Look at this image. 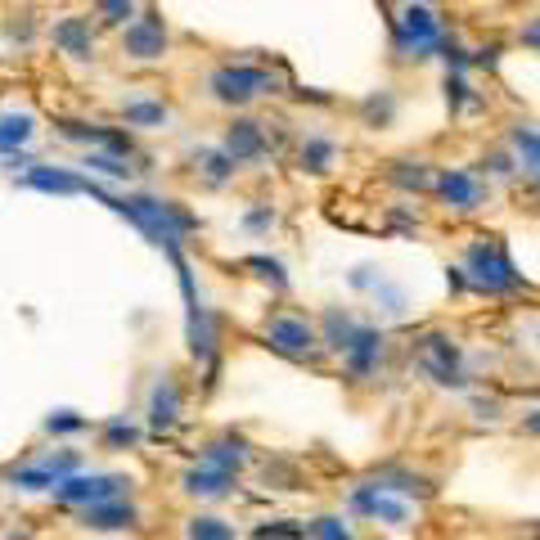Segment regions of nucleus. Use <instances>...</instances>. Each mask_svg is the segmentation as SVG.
<instances>
[{
  "label": "nucleus",
  "mask_w": 540,
  "mask_h": 540,
  "mask_svg": "<svg viewBox=\"0 0 540 540\" xmlns=\"http://www.w3.org/2000/svg\"><path fill=\"white\" fill-rule=\"evenodd\" d=\"M387 32H392V63H428L446 41V9L441 0H396L387 9Z\"/></svg>",
  "instance_id": "f257e3e1"
},
{
  "label": "nucleus",
  "mask_w": 540,
  "mask_h": 540,
  "mask_svg": "<svg viewBox=\"0 0 540 540\" xmlns=\"http://www.w3.org/2000/svg\"><path fill=\"white\" fill-rule=\"evenodd\" d=\"M459 270H464V279H468V293H482V297L527 293V275L513 266L500 234H477V239H468L464 252H459Z\"/></svg>",
  "instance_id": "f03ea898"
},
{
  "label": "nucleus",
  "mask_w": 540,
  "mask_h": 540,
  "mask_svg": "<svg viewBox=\"0 0 540 540\" xmlns=\"http://www.w3.org/2000/svg\"><path fill=\"white\" fill-rule=\"evenodd\" d=\"M90 198H99V203H108L113 212H122L126 221H135L149 239L167 243V248H176L180 239H185L189 230H194V221H189V212H180L176 203H167V198H153V194H131V198H113L108 189L90 185Z\"/></svg>",
  "instance_id": "7ed1b4c3"
},
{
  "label": "nucleus",
  "mask_w": 540,
  "mask_h": 540,
  "mask_svg": "<svg viewBox=\"0 0 540 540\" xmlns=\"http://www.w3.org/2000/svg\"><path fill=\"white\" fill-rule=\"evenodd\" d=\"M288 86L284 68H266V63H225L207 77V90H212L221 104H248L257 95H279Z\"/></svg>",
  "instance_id": "20e7f679"
},
{
  "label": "nucleus",
  "mask_w": 540,
  "mask_h": 540,
  "mask_svg": "<svg viewBox=\"0 0 540 540\" xmlns=\"http://www.w3.org/2000/svg\"><path fill=\"white\" fill-rule=\"evenodd\" d=\"M414 360H419V369L432 378V383H441V387H468L464 351H459V342L450 338V333H441V329L419 333V338H414Z\"/></svg>",
  "instance_id": "39448f33"
},
{
  "label": "nucleus",
  "mask_w": 540,
  "mask_h": 540,
  "mask_svg": "<svg viewBox=\"0 0 540 540\" xmlns=\"http://www.w3.org/2000/svg\"><path fill=\"white\" fill-rule=\"evenodd\" d=\"M261 338L270 342V347L279 351V356H288V360H315L320 356V329H315L306 315H297V311H275L266 324H261Z\"/></svg>",
  "instance_id": "423d86ee"
},
{
  "label": "nucleus",
  "mask_w": 540,
  "mask_h": 540,
  "mask_svg": "<svg viewBox=\"0 0 540 540\" xmlns=\"http://www.w3.org/2000/svg\"><path fill=\"white\" fill-rule=\"evenodd\" d=\"M432 198H437L446 212L468 216V212H477V207H486L491 180H482V171H473V167H441L437 180H432Z\"/></svg>",
  "instance_id": "0eeeda50"
},
{
  "label": "nucleus",
  "mask_w": 540,
  "mask_h": 540,
  "mask_svg": "<svg viewBox=\"0 0 540 540\" xmlns=\"http://www.w3.org/2000/svg\"><path fill=\"white\" fill-rule=\"evenodd\" d=\"M383 351H387L383 329H369V324H360V329L351 333L347 347L338 351V356H342V374H347L351 383H365V378H374L378 365H383Z\"/></svg>",
  "instance_id": "6e6552de"
},
{
  "label": "nucleus",
  "mask_w": 540,
  "mask_h": 540,
  "mask_svg": "<svg viewBox=\"0 0 540 540\" xmlns=\"http://www.w3.org/2000/svg\"><path fill=\"white\" fill-rule=\"evenodd\" d=\"M122 486H131V482H126V477H113V473H95V477L72 473L54 486V500L59 504H104V500H117Z\"/></svg>",
  "instance_id": "1a4fd4ad"
},
{
  "label": "nucleus",
  "mask_w": 540,
  "mask_h": 540,
  "mask_svg": "<svg viewBox=\"0 0 540 540\" xmlns=\"http://www.w3.org/2000/svg\"><path fill=\"white\" fill-rule=\"evenodd\" d=\"M504 144L513 149V158H518V167H522V185L540 189V126L518 117V122L504 126Z\"/></svg>",
  "instance_id": "9d476101"
},
{
  "label": "nucleus",
  "mask_w": 540,
  "mask_h": 540,
  "mask_svg": "<svg viewBox=\"0 0 540 540\" xmlns=\"http://www.w3.org/2000/svg\"><path fill=\"white\" fill-rule=\"evenodd\" d=\"M122 50L131 54V59H158V54L167 50V27H162V18L158 14H140L135 23H126Z\"/></svg>",
  "instance_id": "9b49d317"
},
{
  "label": "nucleus",
  "mask_w": 540,
  "mask_h": 540,
  "mask_svg": "<svg viewBox=\"0 0 540 540\" xmlns=\"http://www.w3.org/2000/svg\"><path fill=\"white\" fill-rule=\"evenodd\" d=\"M23 185L45 189V194H86L90 180H81L77 171H63V167H50V162H36L32 171H23Z\"/></svg>",
  "instance_id": "f8f14e48"
},
{
  "label": "nucleus",
  "mask_w": 540,
  "mask_h": 540,
  "mask_svg": "<svg viewBox=\"0 0 540 540\" xmlns=\"http://www.w3.org/2000/svg\"><path fill=\"white\" fill-rule=\"evenodd\" d=\"M369 482L378 486V491H387V495H401V500H410V495H432V486H428V477H419V473H410V468H401V464H387V468H374V477Z\"/></svg>",
  "instance_id": "ddd939ff"
},
{
  "label": "nucleus",
  "mask_w": 540,
  "mask_h": 540,
  "mask_svg": "<svg viewBox=\"0 0 540 540\" xmlns=\"http://www.w3.org/2000/svg\"><path fill=\"white\" fill-rule=\"evenodd\" d=\"M81 527L90 531H122V527H135V509L117 495V500H104V504H86L81 513Z\"/></svg>",
  "instance_id": "4468645a"
},
{
  "label": "nucleus",
  "mask_w": 540,
  "mask_h": 540,
  "mask_svg": "<svg viewBox=\"0 0 540 540\" xmlns=\"http://www.w3.org/2000/svg\"><path fill=\"white\" fill-rule=\"evenodd\" d=\"M54 45L72 59H90L95 50V32H90V18H59L54 23Z\"/></svg>",
  "instance_id": "2eb2a0df"
},
{
  "label": "nucleus",
  "mask_w": 540,
  "mask_h": 540,
  "mask_svg": "<svg viewBox=\"0 0 540 540\" xmlns=\"http://www.w3.org/2000/svg\"><path fill=\"white\" fill-rule=\"evenodd\" d=\"M261 149H266V135H261V122H252V117L234 122V126H230V135H225V153H230L234 162H252V158H261Z\"/></svg>",
  "instance_id": "dca6fc26"
},
{
  "label": "nucleus",
  "mask_w": 540,
  "mask_h": 540,
  "mask_svg": "<svg viewBox=\"0 0 540 540\" xmlns=\"http://www.w3.org/2000/svg\"><path fill=\"white\" fill-rule=\"evenodd\" d=\"M333 162H338V144H333L329 135H306V140L297 144V167H302L306 176H324Z\"/></svg>",
  "instance_id": "f3484780"
},
{
  "label": "nucleus",
  "mask_w": 540,
  "mask_h": 540,
  "mask_svg": "<svg viewBox=\"0 0 540 540\" xmlns=\"http://www.w3.org/2000/svg\"><path fill=\"white\" fill-rule=\"evenodd\" d=\"M243 459H248V441L243 437H216V441H207L203 446V464L225 468V473H234Z\"/></svg>",
  "instance_id": "a211bd4d"
},
{
  "label": "nucleus",
  "mask_w": 540,
  "mask_h": 540,
  "mask_svg": "<svg viewBox=\"0 0 540 540\" xmlns=\"http://www.w3.org/2000/svg\"><path fill=\"white\" fill-rule=\"evenodd\" d=\"M230 486H234V473H225V468H212V464L189 468V473H185V491H189V495H225Z\"/></svg>",
  "instance_id": "6ab92c4d"
},
{
  "label": "nucleus",
  "mask_w": 540,
  "mask_h": 540,
  "mask_svg": "<svg viewBox=\"0 0 540 540\" xmlns=\"http://www.w3.org/2000/svg\"><path fill=\"white\" fill-rule=\"evenodd\" d=\"M176 410H180V392H176V383L171 378H162L158 387H153V401H149V423L153 428H171L176 423Z\"/></svg>",
  "instance_id": "aec40b11"
},
{
  "label": "nucleus",
  "mask_w": 540,
  "mask_h": 540,
  "mask_svg": "<svg viewBox=\"0 0 540 540\" xmlns=\"http://www.w3.org/2000/svg\"><path fill=\"white\" fill-rule=\"evenodd\" d=\"M482 176H486V180H500V185H513V180H522V167H518V158H513L509 144H500V149L486 153V158H482Z\"/></svg>",
  "instance_id": "412c9836"
},
{
  "label": "nucleus",
  "mask_w": 540,
  "mask_h": 540,
  "mask_svg": "<svg viewBox=\"0 0 540 540\" xmlns=\"http://www.w3.org/2000/svg\"><path fill=\"white\" fill-rule=\"evenodd\" d=\"M306 540H356V531L338 513H320V518L306 522Z\"/></svg>",
  "instance_id": "4be33fe9"
},
{
  "label": "nucleus",
  "mask_w": 540,
  "mask_h": 540,
  "mask_svg": "<svg viewBox=\"0 0 540 540\" xmlns=\"http://www.w3.org/2000/svg\"><path fill=\"white\" fill-rule=\"evenodd\" d=\"M126 126H162L167 122V104H158V99H131V104L122 108Z\"/></svg>",
  "instance_id": "5701e85b"
},
{
  "label": "nucleus",
  "mask_w": 540,
  "mask_h": 540,
  "mask_svg": "<svg viewBox=\"0 0 540 540\" xmlns=\"http://www.w3.org/2000/svg\"><path fill=\"white\" fill-rule=\"evenodd\" d=\"M509 45H518V50H527V54H540V14L518 18L509 32Z\"/></svg>",
  "instance_id": "b1692460"
},
{
  "label": "nucleus",
  "mask_w": 540,
  "mask_h": 540,
  "mask_svg": "<svg viewBox=\"0 0 540 540\" xmlns=\"http://www.w3.org/2000/svg\"><path fill=\"white\" fill-rule=\"evenodd\" d=\"M234 167H239V162L230 158V153H198V171H203L207 180H212V185H221V180H230L234 176Z\"/></svg>",
  "instance_id": "393cba45"
},
{
  "label": "nucleus",
  "mask_w": 540,
  "mask_h": 540,
  "mask_svg": "<svg viewBox=\"0 0 540 540\" xmlns=\"http://www.w3.org/2000/svg\"><path fill=\"white\" fill-rule=\"evenodd\" d=\"M27 135H32V117H27V113L0 117V149H18Z\"/></svg>",
  "instance_id": "a878e982"
},
{
  "label": "nucleus",
  "mask_w": 540,
  "mask_h": 540,
  "mask_svg": "<svg viewBox=\"0 0 540 540\" xmlns=\"http://www.w3.org/2000/svg\"><path fill=\"white\" fill-rule=\"evenodd\" d=\"M189 540H234V527L225 518H194L189 522Z\"/></svg>",
  "instance_id": "bb28decb"
},
{
  "label": "nucleus",
  "mask_w": 540,
  "mask_h": 540,
  "mask_svg": "<svg viewBox=\"0 0 540 540\" xmlns=\"http://www.w3.org/2000/svg\"><path fill=\"white\" fill-rule=\"evenodd\" d=\"M99 18H104L108 27L135 23V0H99Z\"/></svg>",
  "instance_id": "cd10ccee"
},
{
  "label": "nucleus",
  "mask_w": 540,
  "mask_h": 540,
  "mask_svg": "<svg viewBox=\"0 0 540 540\" xmlns=\"http://www.w3.org/2000/svg\"><path fill=\"white\" fill-rule=\"evenodd\" d=\"M86 167H90V171H104V176H117V180L131 176V162H122L117 153H90Z\"/></svg>",
  "instance_id": "c85d7f7f"
},
{
  "label": "nucleus",
  "mask_w": 540,
  "mask_h": 540,
  "mask_svg": "<svg viewBox=\"0 0 540 540\" xmlns=\"http://www.w3.org/2000/svg\"><path fill=\"white\" fill-rule=\"evenodd\" d=\"M140 441V432L131 428V423H122V419H113V423H104V446L108 450H122V446H135Z\"/></svg>",
  "instance_id": "c756f323"
},
{
  "label": "nucleus",
  "mask_w": 540,
  "mask_h": 540,
  "mask_svg": "<svg viewBox=\"0 0 540 540\" xmlns=\"http://www.w3.org/2000/svg\"><path fill=\"white\" fill-rule=\"evenodd\" d=\"M257 540H306V522H270L257 527Z\"/></svg>",
  "instance_id": "7c9ffc66"
},
{
  "label": "nucleus",
  "mask_w": 540,
  "mask_h": 540,
  "mask_svg": "<svg viewBox=\"0 0 540 540\" xmlns=\"http://www.w3.org/2000/svg\"><path fill=\"white\" fill-rule=\"evenodd\" d=\"M248 266L257 270L261 279H270L275 288H284V275H279V261H270V257H248Z\"/></svg>",
  "instance_id": "2f4dec72"
},
{
  "label": "nucleus",
  "mask_w": 540,
  "mask_h": 540,
  "mask_svg": "<svg viewBox=\"0 0 540 540\" xmlns=\"http://www.w3.org/2000/svg\"><path fill=\"white\" fill-rule=\"evenodd\" d=\"M365 113H369V117H378V126H387V122H392V113H396V99H392V95H383V104H378V99H369Z\"/></svg>",
  "instance_id": "473e14b6"
},
{
  "label": "nucleus",
  "mask_w": 540,
  "mask_h": 540,
  "mask_svg": "<svg viewBox=\"0 0 540 540\" xmlns=\"http://www.w3.org/2000/svg\"><path fill=\"white\" fill-rule=\"evenodd\" d=\"M45 428H50V432H77V428H86V423H81L77 414H54Z\"/></svg>",
  "instance_id": "72a5a7b5"
},
{
  "label": "nucleus",
  "mask_w": 540,
  "mask_h": 540,
  "mask_svg": "<svg viewBox=\"0 0 540 540\" xmlns=\"http://www.w3.org/2000/svg\"><path fill=\"white\" fill-rule=\"evenodd\" d=\"M266 225H275V212H266V207L248 212V230H266Z\"/></svg>",
  "instance_id": "f704fd0d"
},
{
  "label": "nucleus",
  "mask_w": 540,
  "mask_h": 540,
  "mask_svg": "<svg viewBox=\"0 0 540 540\" xmlns=\"http://www.w3.org/2000/svg\"><path fill=\"white\" fill-rule=\"evenodd\" d=\"M9 540H32V536H27V531H18V536H9Z\"/></svg>",
  "instance_id": "c9c22d12"
},
{
  "label": "nucleus",
  "mask_w": 540,
  "mask_h": 540,
  "mask_svg": "<svg viewBox=\"0 0 540 540\" xmlns=\"http://www.w3.org/2000/svg\"><path fill=\"white\" fill-rule=\"evenodd\" d=\"M531 540H540V522H536V527H531Z\"/></svg>",
  "instance_id": "e433bc0d"
}]
</instances>
